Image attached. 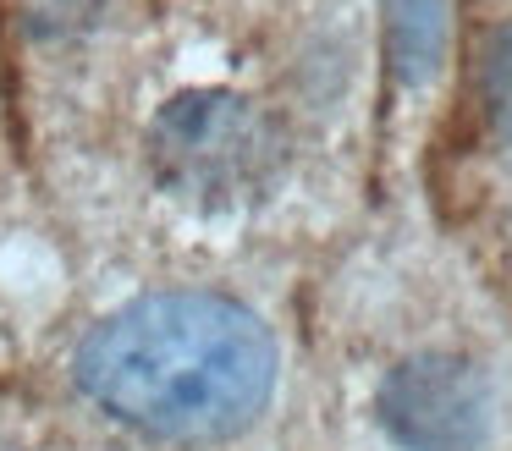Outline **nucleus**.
<instances>
[{"instance_id": "nucleus-1", "label": "nucleus", "mask_w": 512, "mask_h": 451, "mask_svg": "<svg viewBox=\"0 0 512 451\" xmlns=\"http://www.w3.org/2000/svg\"><path fill=\"white\" fill-rule=\"evenodd\" d=\"M78 385L144 435L226 440L276 391V341L232 297L155 292L89 330Z\"/></svg>"}, {"instance_id": "nucleus-2", "label": "nucleus", "mask_w": 512, "mask_h": 451, "mask_svg": "<svg viewBox=\"0 0 512 451\" xmlns=\"http://www.w3.org/2000/svg\"><path fill=\"white\" fill-rule=\"evenodd\" d=\"M149 165L160 187L199 209H237L281 171V132L259 105L226 88L177 94L149 127Z\"/></svg>"}, {"instance_id": "nucleus-3", "label": "nucleus", "mask_w": 512, "mask_h": 451, "mask_svg": "<svg viewBox=\"0 0 512 451\" xmlns=\"http://www.w3.org/2000/svg\"><path fill=\"white\" fill-rule=\"evenodd\" d=\"M380 424L402 451H485L490 385L468 358L419 352L380 380Z\"/></svg>"}, {"instance_id": "nucleus-4", "label": "nucleus", "mask_w": 512, "mask_h": 451, "mask_svg": "<svg viewBox=\"0 0 512 451\" xmlns=\"http://www.w3.org/2000/svg\"><path fill=\"white\" fill-rule=\"evenodd\" d=\"M386 50L408 88L430 83L446 55V0H386Z\"/></svg>"}, {"instance_id": "nucleus-5", "label": "nucleus", "mask_w": 512, "mask_h": 451, "mask_svg": "<svg viewBox=\"0 0 512 451\" xmlns=\"http://www.w3.org/2000/svg\"><path fill=\"white\" fill-rule=\"evenodd\" d=\"M485 105L501 138H512V22H501L485 44Z\"/></svg>"}]
</instances>
